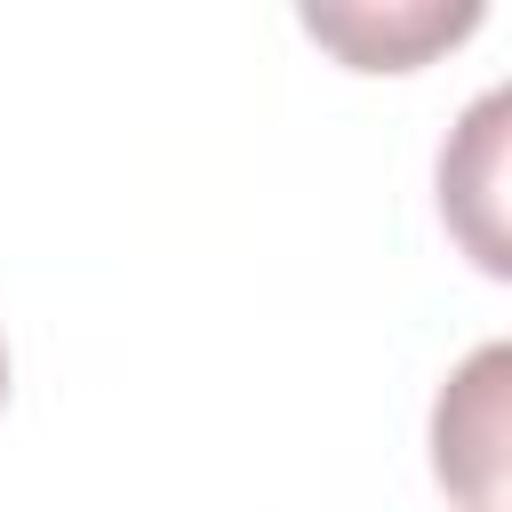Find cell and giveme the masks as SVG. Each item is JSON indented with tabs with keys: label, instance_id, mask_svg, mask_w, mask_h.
<instances>
[{
	"label": "cell",
	"instance_id": "6da1fadb",
	"mask_svg": "<svg viewBox=\"0 0 512 512\" xmlns=\"http://www.w3.org/2000/svg\"><path fill=\"white\" fill-rule=\"evenodd\" d=\"M432 472L472 504L504 512V344L472 352V368L432 408Z\"/></svg>",
	"mask_w": 512,
	"mask_h": 512
},
{
	"label": "cell",
	"instance_id": "7a4b0ae2",
	"mask_svg": "<svg viewBox=\"0 0 512 512\" xmlns=\"http://www.w3.org/2000/svg\"><path fill=\"white\" fill-rule=\"evenodd\" d=\"M304 24H312L320 40H336L360 72H408L424 48L464 40V32L480 24V8H408V16H328V8H312Z\"/></svg>",
	"mask_w": 512,
	"mask_h": 512
},
{
	"label": "cell",
	"instance_id": "3957f363",
	"mask_svg": "<svg viewBox=\"0 0 512 512\" xmlns=\"http://www.w3.org/2000/svg\"><path fill=\"white\" fill-rule=\"evenodd\" d=\"M0 400H8V352H0Z\"/></svg>",
	"mask_w": 512,
	"mask_h": 512
}]
</instances>
